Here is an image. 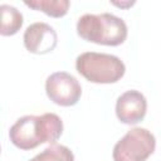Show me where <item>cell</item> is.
I'll return each mask as SVG.
<instances>
[{"instance_id": "obj_1", "label": "cell", "mask_w": 161, "mask_h": 161, "mask_svg": "<svg viewBox=\"0 0 161 161\" xmlns=\"http://www.w3.org/2000/svg\"><path fill=\"white\" fill-rule=\"evenodd\" d=\"M63 133L62 118L55 113L23 116L10 127L9 137L14 146L28 151L42 143H55Z\"/></svg>"}, {"instance_id": "obj_2", "label": "cell", "mask_w": 161, "mask_h": 161, "mask_svg": "<svg viewBox=\"0 0 161 161\" xmlns=\"http://www.w3.org/2000/svg\"><path fill=\"white\" fill-rule=\"evenodd\" d=\"M78 35L91 43L102 45H121L128 34L123 19L109 14H84L77 21Z\"/></svg>"}, {"instance_id": "obj_3", "label": "cell", "mask_w": 161, "mask_h": 161, "mask_svg": "<svg viewBox=\"0 0 161 161\" xmlns=\"http://www.w3.org/2000/svg\"><path fill=\"white\" fill-rule=\"evenodd\" d=\"M75 69L87 80L99 84L118 82L125 72V63L116 55L96 52H84L75 59Z\"/></svg>"}, {"instance_id": "obj_4", "label": "cell", "mask_w": 161, "mask_h": 161, "mask_svg": "<svg viewBox=\"0 0 161 161\" xmlns=\"http://www.w3.org/2000/svg\"><path fill=\"white\" fill-rule=\"evenodd\" d=\"M156 138L146 128L135 127L114 145L113 161H146L155 151Z\"/></svg>"}, {"instance_id": "obj_5", "label": "cell", "mask_w": 161, "mask_h": 161, "mask_svg": "<svg viewBox=\"0 0 161 161\" xmlns=\"http://www.w3.org/2000/svg\"><path fill=\"white\" fill-rule=\"evenodd\" d=\"M45 92L55 104L70 107L78 103L82 96V87L74 75L67 72H55L47 78Z\"/></svg>"}, {"instance_id": "obj_6", "label": "cell", "mask_w": 161, "mask_h": 161, "mask_svg": "<svg viewBox=\"0 0 161 161\" xmlns=\"http://www.w3.org/2000/svg\"><path fill=\"white\" fill-rule=\"evenodd\" d=\"M23 42L30 53L47 54L57 47L58 35L53 26L47 23L36 21L30 24L23 35Z\"/></svg>"}, {"instance_id": "obj_7", "label": "cell", "mask_w": 161, "mask_h": 161, "mask_svg": "<svg viewBox=\"0 0 161 161\" xmlns=\"http://www.w3.org/2000/svg\"><path fill=\"white\" fill-rule=\"evenodd\" d=\"M147 101L145 96L135 89L122 93L116 102V116L125 125H136L146 116Z\"/></svg>"}, {"instance_id": "obj_8", "label": "cell", "mask_w": 161, "mask_h": 161, "mask_svg": "<svg viewBox=\"0 0 161 161\" xmlns=\"http://www.w3.org/2000/svg\"><path fill=\"white\" fill-rule=\"evenodd\" d=\"M1 10V29L0 34L4 36L16 34L23 25V15L21 13L11 5L3 4L0 6Z\"/></svg>"}, {"instance_id": "obj_9", "label": "cell", "mask_w": 161, "mask_h": 161, "mask_svg": "<svg viewBox=\"0 0 161 161\" xmlns=\"http://www.w3.org/2000/svg\"><path fill=\"white\" fill-rule=\"evenodd\" d=\"M28 8L43 11L52 18H62L68 13L70 3L68 0H34L24 3Z\"/></svg>"}, {"instance_id": "obj_10", "label": "cell", "mask_w": 161, "mask_h": 161, "mask_svg": "<svg viewBox=\"0 0 161 161\" xmlns=\"http://www.w3.org/2000/svg\"><path fill=\"white\" fill-rule=\"evenodd\" d=\"M30 161H74V155L67 146L52 143Z\"/></svg>"}, {"instance_id": "obj_11", "label": "cell", "mask_w": 161, "mask_h": 161, "mask_svg": "<svg viewBox=\"0 0 161 161\" xmlns=\"http://www.w3.org/2000/svg\"><path fill=\"white\" fill-rule=\"evenodd\" d=\"M113 5H116V6H119V8H130V6H132L133 4H135V1H127V3H112Z\"/></svg>"}]
</instances>
